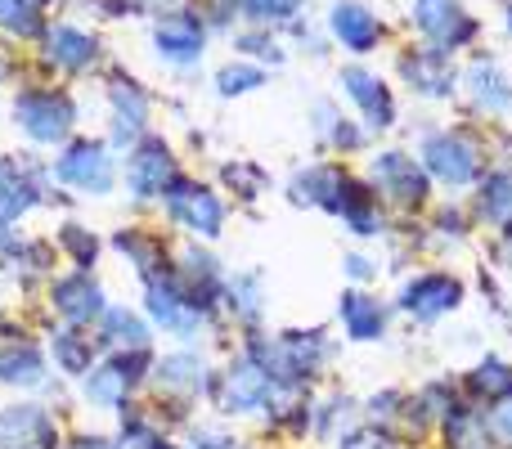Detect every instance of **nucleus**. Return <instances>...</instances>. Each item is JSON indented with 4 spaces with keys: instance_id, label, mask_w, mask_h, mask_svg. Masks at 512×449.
<instances>
[{
    "instance_id": "1",
    "label": "nucleus",
    "mask_w": 512,
    "mask_h": 449,
    "mask_svg": "<svg viewBox=\"0 0 512 449\" xmlns=\"http://www.w3.org/2000/svg\"><path fill=\"white\" fill-rule=\"evenodd\" d=\"M14 122L27 140L36 144H59L77 122V104L63 90H23L14 99Z\"/></svg>"
},
{
    "instance_id": "2",
    "label": "nucleus",
    "mask_w": 512,
    "mask_h": 449,
    "mask_svg": "<svg viewBox=\"0 0 512 449\" xmlns=\"http://www.w3.org/2000/svg\"><path fill=\"white\" fill-rule=\"evenodd\" d=\"M423 171L436 180H445L450 189L472 185L481 176V149L472 135L463 131H436L423 140Z\"/></svg>"
},
{
    "instance_id": "3",
    "label": "nucleus",
    "mask_w": 512,
    "mask_h": 449,
    "mask_svg": "<svg viewBox=\"0 0 512 449\" xmlns=\"http://www.w3.org/2000/svg\"><path fill=\"white\" fill-rule=\"evenodd\" d=\"M414 27L441 50H463L481 36V23L463 9V0H414Z\"/></svg>"
},
{
    "instance_id": "4",
    "label": "nucleus",
    "mask_w": 512,
    "mask_h": 449,
    "mask_svg": "<svg viewBox=\"0 0 512 449\" xmlns=\"http://www.w3.org/2000/svg\"><path fill=\"white\" fill-rule=\"evenodd\" d=\"M54 176H59L68 189H77V194H108L117 180V167L99 140H77L63 149L59 162H54Z\"/></svg>"
},
{
    "instance_id": "5",
    "label": "nucleus",
    "mask_w": 512,
    "mask_h": 449,
    "mask_svg": "<svg viewBox=\"0 0 512 449\" xmlns=\"http://www.w3.org/2000/svg\"><path fill=\"white\" fill-rule=\"evenodd\" d=\"M167 212L176 216L180 225L189 229V234H198V238H216L221 234V225H225V203L212 194L207 185H198V180H171V189L167 194Z\"/></svg>"
},
{
    "instance_id": "6",
    "label": "nucleus",
    "mask_w": 512,
    "mask_h": 449,
    "mask_svg": "<svg viewBox=\"0 0 512 449\" xmlns=\"http://www.w3.org/2000/svg\"><path fill=\"white\" fill-rule=\"evenodd\" d=\"M400 77L409 81V90L423 99H450L459 86V68H454L450 50L441 45H418V50L400 54Z\"/></svg>"
},
{
    "instance_id": "7",
    "label": "nucleus",
    "mask_w": 512,
    "mask_h": 449,
    "mask_svg": "<svg viewBox=\"0 0 512 449\" xmlns=\"http://www.w3.org/2000/svg\"><path fill=\"white\" fill-rule=\"evenodd\" d=\"M171 180H176V158H171V149L162 140H144L126 162V189H131L135 203L162 198L171 189Z\"/></svg>"
},
{
    "instance_id": "8",
    "label": "nucleus",
    "mask_w": 512,
    "mask_h": 449,
    "mask_svg": "<svg viewBox=\"0 0 512 449\" xmlns=\"http://www.w3.org/2000/svg\"><path fill=\"white\" fill-rule=\"evenodd\" d=\"M373 185L387 203H400V207H418L427 198V171L423 162H414L409 153H378L373 158Z\"/></svg>"
},
{
    "instance_id": "9",
    "label": "nucleus",
    "mask_w": 512,
    "mask_h": 449,
    "mask_svg": "<svg viewBox=\"0 0 512 449\" xmlns=\"http://www.w3.org/2000/svg\"><path fill=\"white\" fill-rule=\"evenodd\" d=\"M216 400H221L225 414H256V409H265L274 400V378L248 355V360H239L221 378V387H216Z\"/></svg>"
},
{
    "instance_id": "10",
    "label": "nucleus",
    "mask_w": 512,
    "mask_h": 449,
    "mask_svg": "<svg viewBox=\"0 0 512 449\" xmlns=\"http://www.w3.org/2000/svg\"><path fill=\"white\" fill-rule=\"evenodd\" d=\"M400 306H405L414 319H441V315H450V310L463 306V283L445 270H427V274H418V279L405 283Z\"/></svg>"
},
{
    "instance_id": "11",
    "label": "nucleus",
    "mask_w": 512,
    "mask_h": 449,
    "mask_svg": "<svg viewBox=\"0 0 512 449\" xmlns=\"http://www.w3.org/2000/svg\"><path fill=\"white\" fill-rule=\"evenodd\" d=\"M342 95L360 108V117H364V126H369V131H387V126L396 122V99H391L387 81H382L378 72L342 68Z\"/></svg>"
},
{
    "instance_id": "12",
    "label": "nucleus",
    "mask_w": 512,
    "mask_h": 449,
    "mask_svg": "<svg viewBox=\"0 0 512 449\" xmlns=\"http://www.w3.org/2000/svg\"><path fill=\"white\" fill-rule=\"evenodd\" d=\"M328 32H333L337 45H346L351 54H369L382 45L387 27H382V18L373 14L369 5H360V0H337L333 14H328Z\"/></svg>"
},
{
    "instance_id": "13",
    "label": "nucleus",
    "mask_w": 512,
    "mask_h": 449,
    "mask_svg": "<svg viewBox=\"0 0 512 449\" xmlns=\"http://www.w3.org/2000/svg\"><path fill=\"white\" fill-rule=\"evenodd\" d=\"M59 432L54 418L36 405H9L0 409V449H54Z\"/></svg>"
},
{
    "instance_id": "14",
    "label": "nucleus",
    "mask_w": 512,
    "mask_h": 449,
    "mask_svg": "<svg viewBox=\"0 0 512 449\" xmlns=\"http://www.w3.org/2000/svg\"><path fill=\"white\" fill-rule=\"evenodd\" d=\"M144 301H149V315L158 319V328H167V333L194 337V328L203 324V310H198L194 301H189L171 279H149V292H144Z\"/></svg>"
},
{
    "instance_id": "15",
    "label": "nucleus",
    "mask_w": 512,
    "mask_h": 449,
    "mask_svg": "<svg viewBox=\"0 0 512 449\" xmlns=\"http://www.w3.org/2000/svg\"><path fill=\"white\" fill-rule=\"evenodd\" d=\"M203 45H207V32L198 23V14H167L153 27V50L167 63H198Z\"/></svg>"
},
{
    "instance_id": "16",
    "label": "nucleus",
    "mask_w": 512,
    "mask_h": 449,
    "mask_svg": "<svg viewBox=\"0 0 512 449\" xmlns=\"http://www.w3.org/2000/svg\"><path fill=\"white\" fill-rule=\"evenodd\" d=\"M54 310H59L68 324H90V319H99L104 315V288H99V279L86 270L59 279L54 283Z\"/></svg>"
},
{
    "instance_id": "17",
    "label": "nucleus",
    "mask_w": 512,
    "mask_h": 449,
    "mask_svg": "<svg viewBox=\"0 0 512 449\" xmlns=\"http://www.w3.org/2000/svg\"><path fill=\"white\" fill-rule=\"evenodd\" d=\"M463 81H468V95L481 113H490V117L512 113V81H508V72L499 68V59H477Z\"/></svg>"
},
{
    "instance_id": "18",
    "label": "nucleus",
    "mask_w": 512,
    "mask_h": 449,
    "mask_svg": "<svg viewBox=\"0 0 512 449\" xmlns=\"http://www.w3.org/2000/svg\"><path fill=\"white\" fill-rule=\"evenodd\" d=\"M99 54V41L90 32H81V27H68V23H54L50 32H45V59L54 63V68H68V72H81L90 68Z\"/></svg>"
},
{
    "instance_id": "19",
    "label": "nucleus",
    "mask_w": 512,
    "mask_h": 449,
    "mask_svg": "<svg viewBox=\"0 0 512 449\" xmlns=\"http://www.w3.org/2000/svg\"><path fill=\"white\" fill-rule=\"evenodd\" d=\"M342 189H346V176L333 167H306L301 176H292L288 194L297 207H324V212H337L342 207Z\"/></svg>"
},
{
    "instance_id": "20",
    "label": "nucleus",
    "mask_w": 512,
    "mask_h": 449,
    "mask_svg": "<svg viewBox=\"0 0 512 449\" xmlns=\"http://www.w3.org/2000/svg\"><path fill=\"white\" fill-rule=\"evenodd\" d=\"M113 140L117 144H131L135 135H140V126L149 122V95H144L135 81H126V77H117L113 81Z\"/></svg>"
},
{
    "instance_id": "21",
    "label": "nucleus",
    "mask_w": 512,
    "mask_h": 449,
    "mask_svg": "<svg viewBox=\"0 0 512 449\" xmlns=\"http://www.w3.org/2000/svg\"><path fill=\"white\" fill-rule=\"evenodd\" d=\"M36 207L32 171L14 158H0V221H18Z\"/></svg>"
},
{
    "instance_id": "22",
    "label": "nucleus",
    "mask_w": 512,
    "mask_h": 449,
    "mask_svg": "<svg viewBox=\"0 0 512 449\" xmlns=\"http://www.w3.org/2000/svg\"><path fill=\"white\" fill-rule=\"evenodd\" d=\"M342 328L351 342H378L387 333V310L382 301L364 297V292H346L342 297Z\"/></svg>"
},
{
    "instance_id": "23",
    "label": "nucleus",
    "mask_w": 512,
    "mask_h": 449,
    "mask_svg": "<svg viewBox=\"0 0 512 449\" xmlns=\"http://www.w3.org/2000/svg\"><path fill=\"white\" fill-rule=\"evenodd\" d=\"M0 382L5 387H41L45 382V355L32 342L0 346Z\"/></svg>"
},
{
    "instance_id": "24",
    "label": "nucleus",
    "mask_w": 512,
    "mask_h": 449,
    "mask_svg": "<svg viewBox=\"0 0 512 449\" xmlns=\"http://www.w3.org/2000/svg\"><path fill=\"white\" fill-rule=\"evenodd\" d=\"M207 369L203 360H198L194 351H180V355H167V360L158 364V387L176 391V396H198V391L207 387Z\"/></svg>"
},
{
    "instance_id": "25",
    "label": "nucleus",
    "mask_w": 512,
    "mask_h": 449,
    "mask_svg": "<svg viewBox=\"0 0 512 449\" xmlns=\"http://www.w3.org/2000/svg\"><path fill=\"white\" fill-rule=\"evenodd\" d=\"M342 221L351 225V234H360V238H373L382 229V212H378V198L369 194L364 185H355V180H346V189H342Z\"/></svg>"
},
{
    "instance_id": "26",
    "label": "nucleus",
    "mask_w": 512,
    "mask_h": 449,
    "mask_svg": "<svg viewBox=\"0 0 512 449\" xmlns=\"http://www.w3.org/2000/svg\"><path fill=\"white\" fill-rule=\"evenodd\" d=\"M104 337L108 346H122V351H149V328L122 306L104 310Z\"/></svg>"
},
{
    "instance_id": "27",
    "label": "nucleus",
    "mask_w": 512,
    "mask_h": 449,
    "mask_svg": "<svg viewBox=\"0 0 512 449\" xmlns=\"http://www.w3.org/2000/svg\"><path fill=\"white\" fill-rule=\"evenodd\" d=\"M117 252L140 274H149V279L162 270V247H158V238L144 234V229H122V234H117Z\"/></svg>"
},
{
    "instance_id": "28",
    "label": "nucleus",
    "mask_w": 512,
    "mask_h": 449,
    "mask_svg": "<svg viewBox=\"0 0 512 449\" xmlns=\"http://www.w3.org/2000/svg\"><path fill=\"white\" fill-rule=\"evenodd\" d=\"M81 382H86V400H90V405H99V409L122 405V396L131 391V382L122 378V369H117V364H104V369L86 373Z\"/></svg>"
},
{
    "instance_id": "29",
    "label": "nucleus",
    "mask_w": 512,
    "mask_h": 449,
    "mask_svg": "<svg viewBox=\"0 0 512 449\" xmlns=\"http://www.w3.org/2000/svg\"><path fill=\"white\" fill-rule=\"evenodd\" d=\"M481 216L499 225H512V171H495L481 185Z\"/></svg>"
},
{
    "instance_id": "30",
    "label": "nucleus",
    "mask_w": 512,
    "mask_h": 449,
    "mask_svg": "<svg viewBox=\"0 0 512 449\" xmlns=\"http://www.w3.org/2000/svg\"><path fill=\"white\" fill-rule=\"evenodd\" d=\"M472 391L490 396L495 405H504V400H512V369L504 360H481L477 369H472Z\"/></svg>"
},
{
    "instance_id": "31",
    "label": "nucleus",
    "mask_w": 512,
    "mask_h": 449,
    "mask_svg": "<svg viewBox=\"0 0 512 449\" xmlns=\"http://www.w3.org/2000/svg\"><path fill=\"white\" fill-rule=\"evenodd\" d=\"M261 86H265V72L256 68V63L234 59V63H225V68L216 72V90H221L225 99H234V95H252V90H261Z\"/></svg>"
},
{
    "instance_id": "32",
    "label": "nucleus",
    "mask_w": 512,
    "mask_h": 449,
    "mask_svg": "<svg viewBox=\"0 0 512 449\" xmlns=\"http://www.w3.org/2000/svg\"><path fill=\"white\" fill-rule=\"evenodd\" d=\"M41 9L45 0H0V27L14 36L41 32Z\"/></svg>"
},
{
    "instance_id": "33",
    "label": "nucleus",
    "mask_w": 512,
    "mask_h": 449,
    "mask_svg": "<svg viewBox=\"0 0 512 449\" xmlns=\"http://www.w3.org/2000/svg\"><path fill=\"white\" fill-rule=\"evenodd\" d=\"M50 351H54V360H59V369L63 373H77V378H86L90 373V342H81L77 333H54L50 337Z\"/></svg>"
},
{
    "instance_id": "34",
    "label": "nucleus",
    "mask_w": 512,
    "mask_h": 449,
    "mask_svg": "<svg viewBox=\"0 0 512 449\" xmlns=\"http://www.w3.org/2000/svg\"><path fill=\"white\" fill-rule=\"evenodd\" d=\"M225 301H230L234 306V315L239 319H261V279H256V274H239V279H230L225 283Z\"/></svg>"
},
{
    "instance_id": "35",
    "label": "nucleus",
    "mask_w": 512,
    "mask_h": 449,
    "mask_svg": "<svg viewBox=\"0 0 512 449\" xmlns=\"http://www.w3.org/2000/svg\"><path fill=\"white\" fill-rule=\"evenodd\" d=\"M486 432L490 427L481 423L472 409H463V405L450 409V445L454 449H486Z\"/></svg>"
},
{
    "instance_id": "36",
    "label": "nucleus",
    "mask_w": 512,
    "mask_h": 449,
    "mask_svg": "<svg viewBox=\"0 0 512 449\" xmlns=\"http://www.w3.org/2000/svg\"><path fill=\"white\" fill-rule=\"evenodd\" d=\"M243 14L252 18V23L270 27V23H292L301 9V0H239Z\"/></svg>"
},
{
    "instance_id": "37",
    "label": "nucleus",
    "mask_w": 512,
    "mask_h": 449,
    "mask_svg": "<svg viewBox=\"0 0 512 449\" xmlns=\"http://www.w3.org/2000/svg\"><path fill=\"white\" fill-rule=\"evenodd\" d=\"M63 247L72 252V261L86 270V265H95V256H99V238L90 234V229H81V225H63Z\"/></svg>"
},
{
    "instance_id": "38",
    "label": "nucleus",
    "mask_w": 512,
    "mask_h": 449,
    "mask_svg": "<svg viewBox=\"0 0 512 449\" xmlns=\"http://www.w3.org/2000/svg\"><path fill=\"white\" fill-rule=\"evenodd\" d=\"M225 180H230V185L239 189L243 198H252L256 189L265 185V176H261V171H256V167H248V162H243V167H239V162H230V167H225Z\"/></svg>"
},
{
    "instance_id": "39",
    "label": "nucleus",
    "mask_w": 512,
    "mask_h": 449,
    "mask_svg": "<svg viewBox=\"0 0 512 449\" xmlns=\"http://www.w3.org/2000/svg\"><path fill=\"white\" fill-rule=\"evenodd\" d=\"M239 50H252L256 59H270V63L283 59V50L274 45V36H265V32H243L239 36Z\"/></svg>"
},
{
    "instance_id": "40",
    "label": "nucleus",
    "mask_w": 512,
    "mask_h": 449,
    "mask_svg": "<svg viewBox=\"0 0 512 449\" xmlns=\"http://www.w3.org/2000/svg\"><path fill=\"white\" fill-rule=\"evenodd\" d=\"M490 432H499L504 441H512V400L495 405V414H490Z\"/></svg>"
},
{
    "instance_id": "41",
    "label": "nucleus",
    "mask_w": 512,
    "mask_h": 449,
    "mask_svg": "<svg viewBox=\"0 0 512 449\" xmlns=\"http://www.w3.org/2000/svg\"><path fill=\"white\" fill-rule=\"evenodd\" d=\"M346 274H351V279H373V261L369 256H346Z\"/></svg>"
},
{
    "instance_id": "42",
    "label": "nucleus",
    "mask_w": 512,
    "mask_h": 449,
    "mask_svg": "<svg viewBox=\"0 0 512 449\" xmlns=\"http://www.w3.org/2000/svg\"><path fill=\"white\" fill-rule=\"evenodd\" d=\"M346 449H391V441H382V436H346Z\"/></svg>"
},
{
    "instance_id": "43",
    "label": "nucleus",
    "mask_w": 512,
    "mask_h": 449,
    "mask_svg": "<svg viewBox=\"0 0 512 449\" xmlns=\"http://www.w3.org/2000/svg\"><path fill=\"white\" fill-rule=\"evenodd\" d=\"M495 256H499V265H504V270H512V225L504 229V238H499Z\"/></svg>"
},
{
    "instance_id": "44",
    "label": "nucleus",
    "mask_w": 512,
    "mask_h": 449,
    "mask_svg": "<svg viewBox=\"0 0 512 449\" xmlns=\"http://www.w3.org/2000/svg\"><path fill=\"white\" fill-rule=\"evenodd\" d=\"M68 449H122V445H113V441H99V436H77Z\"/></svg>"
},
{
    "instance_id": "45",
    "label": "nucleus",
    "mask_w": 512,
    "mask_h": 449,
    "mask_svg": "<svg viewBox=\"0 0 512 449\" xmlns=\"http://www.w3.org/2000/svg\"><path fill=\"white\" fill-rule=\"evenodd\" d=\"M9 247H14V238L5 234V221H0V252H9Z\"/></svg>"
},
{
    "instance_id": "46",
    "label": "nucleus",
    "mask_w": 512,
    "mask_h": 449,
    "mask_svg": "<svg viewBox=\"0 0 512 449\" xmlns=\"http://www.w3.org/2000/svg\"><path fill=\"white\" fill-rule=\"evenodd\" d=\"M149 449H176V445H167V441H153Z\"/></svg>"
},
{
    "instance_id": "47",
    "label": "nucleus",
    "mask_w": 512,
    "mask_h": 449,
    "mask_svg": "<svg viewBox=\"0 0 512 449\" xmlns=\"http://www.w3.org/2000/svg\"><path fill=\"white\" fill-rule=\"evenodd\" d=\"M504 27H508V36H512V5H508V23Z\"/></svg>"
}]
</instances>
